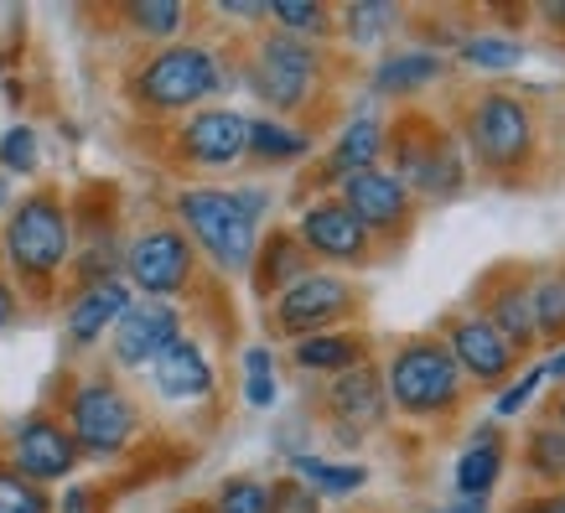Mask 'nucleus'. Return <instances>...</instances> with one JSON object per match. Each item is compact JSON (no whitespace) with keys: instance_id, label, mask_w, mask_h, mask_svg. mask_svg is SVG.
I'll list each match as a JSON object with an SVG mask.
<instances>
[{"instance_id":"1","label":"nucleus","mask_w":565,"mask_h":513,"mask_svg":"<svg viewBox=\"0 0 565 513\" xmlns=\"http://www.w3.org/2000/svg\"><path fill=\"white\" fill-rule=\"evenodd\" d=\"M177 213L192 228V239L203 244L213 265L228 275H239L255 265V218L244 213L239 192H218V188H192L177 197Z\"/></svg>"},{"instance_id":"2","label":"nucleus","mask_w":565,"mask_h":513,"mask_svg":"<svg viewBox=\"0 0 565 513\" xmlns=\"http://www.w3.org/2000/svg\"><path fill=\"white\" fill-rule=\"evenodd\" d=\"M384 394L405 415H436L451 410L457 394H462V368L451 363L441 342H405L390 363V378H384Z\"/></svg>"},{"instance_id":"3","label":"nucleus","mask_w":565,"mask_h":513,"mask_svg":"<svg viewBox=\"0 0 565 513\" xmlns=\"http://www.w3.org/2000/svg\"><path fill=\"white\" fill-rule=\"evenodd\" d=\"M213 88H218V63H213V52H203V47L156 52L136 78V94L151 104V109H188V104L207 99Z\"/></svg>"},{"instance_id":"4","label":"nucleus","mask_w":565,"mask_h":513,"mask_svg":"<svg viewBox=\"0 0 565 513\" xmlns=\"http://www.w3.org/2000/svg\"><path fill=\"white\" fill-rule=\"evenodd\" d=\"M6 249L21 275H52L68 259V213L57 207V197H26L11 213L6 228Z\"/></svg>"},{"instance_id":"5","label":"nucleus","mask_w":565,"mask_h":513,"mask_svg":"<svg viewBox=\"0 0 565 513\" xmlns=\"http://www.w3.org/2000/svg\"><path fill=\"white\" fill-rule=\"evenodd\" d=\"M68 415H73V446L88 451V457H115L136 436V405L104 378H94V384L73 394Z\"/></svg>"},{"instance_id":"6","label":"nucleus","mask_w":565,"mask_h":513,"mask_svg":"<svg viewBox=\"0 0 565 513\" xmlns=\"http://www.w3.org/2000/svg\"><path fill=\"white\" fill-rule=\"evenodd\" d=\"M467 136H472V151L488 161V167L509 171V167H524L530 161V146H534V120L530 109L509 94H482L472 120H467Z\"/></svg>"},{"instance_id":"7","label":"nucleus","mask_w":565,"mask_h":513,"mask_svg":"<svg viewBox=\"0 0 565 513\" xmlns=\"http://www.w3.org/2000/svg\"><path fill=\"white\" fill-rule=\"evenodd\" d=\"M255 88L275 109L307 104L311 88H317V52L291 32L265 36V42H259V57H255Z\"/></svg>"},{"instance_id":"8","label":"nucleus","mask_w":565,"mask_h":513,"mask_svg":"<svg viewBox=\"0 0 565 513\" xmlns=\"http://www.w3.org/2000/svg\"><path fill=\"white\" fill-rule=\"evenodd\" d=\"M125 270H130V280H136L151 301L156 296H177L192 275V244L182 239L177 228H151V234H140V239L130 244Z\"/></svg>"},{"instance_id":"9","label":"nucleus","mask_w":565,"mask_h":513,"mask_svg":"<svg viewBox=\"0 0 565 513\" xmlns=\"http://www.w3.org/2000/svg\"><path fill=\"white\" fill-rule=\"evenodd\" d=\"M348 307H353V291L338 275H296L275 301V322H280V332L296 338V332H317V327L338 322Z\"/></svg>"},{"instance_id":"10","label":"nucleus","mask_w":565,"mask_h":513,"mask_svg":"<svg viewBox=\"0 0 565 513\" xmlns=\"http://www.w3.org/2000/svg\"><path fill=\"white\" fill-rule=\"evenodd\" d=\"M182 332V317H177L167 301H130L125 317L115 322V359L140 368V363H156Z\"/></svg>"},{"instance_id":"11","label":"nucleus","mask_w":565,"mask_h":513,"mask_svg":"<svg viewBox=\"0 0 565 513\" xmlns=\"http://www.w3.org/2000/svg\"><path fill=\"white\" fill-rule=\"evenodd\" d=\"M446 353H451V363H457L462 374L478 378V384H498V378H509V368H514V348L498 338V327L488 322V317H457Z\"/></svg>"},{"instance_id":"12","label":"nucleus","mask_w":565,"mask_h":513,"mask_svg":"<svg viewBox=\"0 0 565 513\" xmlns=\"http://www.w3.org/2000/svg\"><path fill=\"white\" fill-rule=\"evenodd\" d=\"M78 467V446L52 420H26L17 430V478L26 482H57Z\"/></svg>"},{"instance_id":"13","label":"nucleus","mask_w":565,"mask_h":513,"mask_svg":"<svg viewBox=\"0 0 565 513\" xmlns=\"http://www.w3.org/2000/svg\"><path fill=\"white\" fill-rule=\"evenodd\" d=\"M343 207L363 228H394V223H405V213H411V192H405V182L394 171L369 167L359 177H348Z\"/></svg>"},{"instance_id":"14","label":"nucleus","mask_w":565,"mask_h":513,"mask_svg":"<svg viewBox=\"0 0 565 513\" xmlns=\"http://www.w3.org/2000/svg\"><path fill=\"white\" fill-rule=\"evenodd\" d=\"M244 136H249V120H239L234 109H203L182 130V151L198 167H228L244 156Z\"/></svg>"},{"instance_id":"15","label":"nucleus","mask_w":565,"mask_h":513,"mask_svg":"<svg viewBox=\"0 0 565 513\" xmlns=\"http://www.w3.org/2000/svg\"><path fill=\"white\" fill-rule=\"evenodd\" d=\"M301 239H307L311 255H322V259H363L369 228H363L343 203H317V207H307V218H301Z\"/></svg>"},{"instance_id":"16","label":"nucleus","mask_w":565,"mask_h":513,"mask_svg":"<svg viewBox=\"0 0 565 513\" xmlns=\"http://www.w3.org/2000/svg\"><path fill=\"white\" fill-rule=\"evenodd\" d=\"M125 307H130V286H125V280H94L68 311V338L78 342V348L99 342L104 332L125 317Z\"/></svg>"},{"instance_id":"17","label":"nucleus","mask_w":565,"mask_h":513,"mask_svg":"<svg viewBox=\"0 0 565 513\" xmlns=\"http://www.w3.org/2000/svg\"><path fill=\"white\" fill-rule=\"evenodd\" d=\"M384 378L374 374V368H348V374L332 378V410H338V420L343 426H353V436H359L363 426H379L384 420Z\"/></svg>"},{"instance_id":"18","label":"nucleus","mask_w":565,"mask_h":513,"mask_svg":"<svg viewBox=\"0 0 565 513\" xmlns=\"http://www.w3.org/2000/svg\"><path fill=\"white\" fill-rule=\"evenodd\" d=\"M156 389L167 394V399H198V394L213 389V368H207V359L192 342L177 338L172 348L156 359Z\"/></svg>"},{"instance_id":"19","label":"nucleus","mask_w":565,"mask_h":513,"mask_svg":"<svg viewBox=\"0 0 565 513\" xmlns=\"http://www.w3.org/2000/svg\"><path fill=\"white\" fill-rule=\"evenodd\" d=\"M441 78V57L436 52H394L384 57L374 73V88L379 94H415V88H426Z\"/></svg>"},{"instance_id":"20","label":"nucleus","mask_w":565,"mask_h":513,"mask_svg":"<svg viewBox=\"0 0 565 513\" xmlns=\"http://www.w3.org/2000/svg\"><path fill=\"white\" fill-rule=\"evenodd\" d=\"M379 146H384V130H379V120H353L343 130V140H338V151H332V161H327V171L332 177H359V171H369L379 161Z\"/></svg>"},{"instance_id":"21","label":"nucleus","mask_w":565,"mask_h":513,"mask_svg":"<svg viewBox=\"0 0 565 513\" xmlns=\"http://www.w3.org/2000/svg\"><path fill=\"white\" fill-rule=\"evenodd\" d=\"M498 467H503V446H498L493 430H482L478 441L462 451V462H457V493L488 498V488L498 482Z\"/></svg>"},{"instance_id":"22","label":"nucleus","mask_w":565,"mask_h":513,"mask_svg":"<svg viewBox=\"0 0 565 513\" xmlns=\"http://www.w3.org/2000/svg\"><path fill=\"white\" fill-rule=\"evenodd\" d=\"M296 363L311 374H348L363 363V342L353 338H307L296 342Z\"/></svg>"},{"instance_id":"23","label":"nucleus","mask_w":565,"mask_h":513,"mask_svg":"<svg viewBox=\"0 0 565 513\" xmlns=\"http://www.w3.org/2000/svg\"><path fill=\"white\" fill-rule=\"evenodd\" d=\"M488 322L498 327V338H503V342H519V348H530V342H534L530 291H524V286H509V291H498L493 317H488Z\"/></svg>"},{"instance_id":"24","label":"nucleus","mask_w":565,"mask_h":513,"mask_svg":"<svg viewBox=\"0 0 565 513\" xmlns=\"http://www.w3.org/2000/svg\"><path fill=\"white\" fill-rule=\"evenodd\" d=\"M244 151L275 167V161H296V156H307V136H296V130H286V125H275V120H249Z\"/></svg>"},{"instance_id":"25","label":"nucleus","mask_w":565,"mask_h":513,"mask_svg":"<svg viewBox=\"0 0 565 513\" xmlns=\"http://www.w3.org/2000/svg\"><path fill=\"white\" fill-rule=\"evenodd\" d=\"M348 36H353V47H379L384 36H390V26L399 21V11H394L390 0H359V6H348Z\"/></svg>"},{"instance_id":"26","label":"nucleus","mask_w":565,"mask_h":513,"mask_svg":"<svg viewBox=\"0 0 565 513\" xmlns=\"http://www.w3.org/2000/svg\"><path fill=\"white\" fill-rule=\"evenodd\" d=\"M534 338H565V275H545L530 291Z\"/></svg>"},{"instance_id":"27","label":"nucleus","mask_w":565,"mask_h":513,"mask_svg":"<svg viewBox=\"0 0 565 513\" xmlns=\"http://www.w3.org/2000/svg\"><path fill=\"white\" fill-rule=\"evenodd\" d=\"M296 472L307 478L311 493H317V488H322V493H359L363 478H369L363 467H327V462H317V457H296Z\"/></svg>"},{"instance_id":"28","label":"nucleus","mask_w":565,"mask_h":513,"mask_svg":"<svg viewBox=\"0 0 565 513\" xmlns=\"http://www.w3.org/2000/svg\"><path fill=\"white\" fill-rule=\"evenodd\" d=\"M524 457H530V472L534 478H565V430L550 426V430H534L530 446H524Z\"/></svg>"},{"instance_id":"29","label":"nucleus","mask_w":565,"mask_h":513,"mask_svg":"<svg viewBox=\"0 0 565 513\" xmlns=\"http://www.w3.org/2000/svg\"><path fill=\"white\" fill-rule=\"evenodd\" d=\"M462 63L467 68H519L524 47L509 36H472V42H462Z\"/></svg>"},{"instance_id":"30","label":"nucleus","mask_w":565,"mask_h":513,"mask_svg":"<svg viewBox=\"0 0 565 513\" xmlns=\"http://www.w3.org/2000/svg\"><path fill=\"white\" fill-rule=\"evenodd\" d=\"M270 509V488L255 478H228L218 488V509L213 513H265Z\"/></svg>"},{"instance_id":"31","label":"nucleus","mask_w":565,"mask_h":513,"mask_svg":"<svg viewBox=\"0 0 565 513\" xmlns=\"http://www.w3.org/2000/svg\"><path fill=\"white\" fill-rule=\"evenodd\" d=\"M130 26H140L146 36H172L182 26V6L177 0H136L130 6Z\"/></svg>"},{"instance_id":"32","label":"nucleus","mask_w":565,"mask_h":513,"mask_svg":"<svg viewBox=\"0 0 565 513\" xmlns=\"http://www.w3.org/2000/svg\"><path fill=\"white\" fill-rule=\"evenodd\" d=\"M0 513H47V498L42 488L17 472H0Z\"/></svg>"},{"instance_id":"33","label":"nucleus","mask_w":565,"mask_h":513,"mask_svg":"<svg viewBox=\"0 0 565 513\" xmlns=\"http://www.w3.org/2000/svg\"><path fill=\"white\" fill-rule=\"evenodd\" d=\"M280 26H291V32H322L327 26V17H322V6L317 0H270L265 6Z\"/></svg>"},{"instance_id":"34","label":"nucleus","mask_w":565,"mask_h":513,"mask_svg":"<svg viewBox=\"0 0 565 513\" xmlns=\"http://www.w3.org/2000/svg\"><path fill=\"white\" fill-rule=\"evenodd\" d=\"M265 513H322V493H311L307 482H275Z\"/></svg>"},{"instance_id":"35","label":"nucleus","mask_w":565,"mask_h":513,"mask_svg":"<svg viewBox=\"0 0 565 513\" xmlns=\"http://www.w3.org/2000/svg\"><path fill=\"white\" fill-rule=\"evenodd\" d=\"M0 161H6L11 171H32L36 167V136L26 130V125H17V130L0 136Z\"/></svg>"},{"instance_id":"36","label":"nucleus","mask_w":565,"mask_h":513,"mask_svg":"<svg viewBox=\"0 0 565 513\" xmlns=\"http://www.w3.org/2000/svg\"><path fill=\"white\" fill-rule=\"evenodd\" d=\"M109 503H104L99 488H73L68 498H63V513H104Z\"/></svg>"},{"instance_id":"37","label":"nucleus","mask_w":565,"mask_h":513,"mask_svg":"<svg viewBox=\"0 0 565 513\" xmlns=\"http://www.w3.org/2000/svg\"><path fill=\"white\" fill-rule=\"evenodd\" d=\"M540 378H545V374H524V378H519L514 389H509V394H503V399H498V415H514L519 405H524V399H530V394L540 389Z\"/></svg>"},{"instance_id":"38","label":"nucleus","mask_w":565,"mask_h":513,"mask_svg":"<svg viewBox=\"0 0 565 513\" xmlns=\"http://www.w3.org/2000/svg\"><path fill=\"white\" fill-rule=\"evenodd\" d=\"M244 394H249V405H270V399H275V378L270 374H249Z\"/></svg>"},{"instance_id":"39","label":"nucleus","mask_w":565,"mask_h":513,"mask_svg":"<svg viewBox=\"0 0 565 513\" xmlns=\"http://www.w3.org/2000/svg\"><path fill=\"white\" fill-rule=\"evenodd\" d=\"M436 513H488V498H457V503H446V509H436Z\"/></svg>"},{"instance_id":"40","label":"nucleus","mask_w":565,"mask_h":513,"mask_svg":"<svg viewBox=\"0 0 565 513\" xmlns=\"http://www.w3.org/2000/svg\"><path fill=\"white\" fill-rule=\"evenodd\" d=\"M11 317H17V296H11V286L0 280V332L11 327Z\"/></svg>"},{"instance_id":"41","label":"nucleus","mask_w":565,"mask_h":513,"mask_svg":"<svg viewBox=\"0 0 565 513\" xmlns=\"http://www.w3.org/2000/svg\"><path fill=\"white\" fill-rule=\"evenodd\" d=\"M530 513H565V493H555V498H540Z\"/></svg>"},{"instance_id":"42","label":"nucleus","mask_w":565,"mask_h":513,"mask_svg":"<svg viewBox=\"0 0 565 513\" xmlns=\"http://www.w3.org/2000/svg\"><path fill=\"white\" fill-rule=\"evenodd\" d=\"M545 17L555 21V26H565V0H555V6H545Z\"/></svg>"},{"instance_id":"43","label":"nucleus","mask_w":565,"mask_h":513,"mask_svg":"<svg viewBox=\"0 0 565 513\" xmlns=\"http://www.w3.org/2000/svg\"><path fill=\"white\" fill-rule=\"evenodd\" d=\"M540 374H565V353H555V359H550L545 368H540Z\"/></svg>"},{"instance_id":"44","label":"nucleus","mask_w":565,"mask_h":513,"mask_svg":"<svg viewBox=\"0 0 565 513\" xmlns=\"http://www.w3.org/2000/svg\"><path fill=\"white\" fill-rule=\"evenodd\" d=\"M0 207H6V177H0Z\"/></svg>"}]
</instances>
